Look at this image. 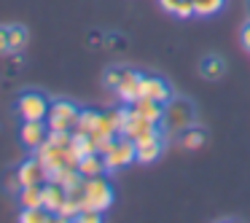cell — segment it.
I'll use <instances>...</instances> for the list:
<instances>
[{
	"instance_id": "cell-1",
	"label": "cell",
	"mask_w": 250,
	"mask_h": 223,
	"mask_svg": "<svg viewBox=\"0 0 250 223\" xmlns=\"http://www.w3.org/2000/svg\"><path fill=\"white\" fill-rule=\"evenodd\" d=\"M33 153L38 156V162L43 164L46 178H49V180H57L62 172L78 167V156L73 153L70 142H54V140L46 137V142L41 148H35Z\"/></svg>"
},
{
	"instance_id": "cell-2",
	"label": "cell",
	"mask_w": 250,
	"mask_h": 223,
	"mask_svg": "<svg viewBox=\"0 0 250 223\" xmlns=\"http://www.w3.org/2000/svg\"><path fill=\"white\" fill-rule=\"evenodd\" d=\"M73 196H78L81 210L105 212V210H110V204H113V185H110V180L105 178V175H97V178H83L81 188H78Z\"/></svg>"
},
{
	"instance_id": "cell-3",
	"label": "cell",
	"mask_w": 250,
	"mask_h": 223,
	"mask_svg": "<svg viewBox=\"0 0 250 223\" xmlns=\"http://www.w3.org/2000/svg\"><path fill=\"white\" fill-rule=\"evenodd\" d=\"M194 124H196L194 105H191L188 100H180L172 94V100L164 105V129H167L169 135H180L183 129H188V126H194Z\"/></svg>"
},
{
	"instance_id": "cell-4",
	"label": "cell",
	"mask_w": 250,
	"mask_h": 223,
	"mask_svg": "<svg viewBox=\"0 0 250 223\" xmlns=\"http://www.w3.org/2000/svg\"><path fill=\"white\" fill-rule=\"evenodd\" d=\"M78 116H81V108L70 100H51L49 116H46V124H49V132H73L78 124Z\"/></svg>"
},
{
	"instance_id": "cell-5",
	"label": "cell",
	"mask_w": 250,
	"mask_h": 223,
	"mask_svg": "<svg viewBox=\"0 0 250 223\" xmlns=\"http://www.w3.org/2000/svg\"><path fill=\"white\" fill-rule=\"evenodd\" d=\"M105 159V167H108V172H116V169H124L129 167V164L137 162V148H135V140H129L126 135H119L113 142H110V148L103 153Z\"/></svg>"
},
{
	"instance_id": "cell-6",
	"label": "cell",
	"mask_w": 250,
	"mask_h": 223,
	"mask_svg": "<svg viewBox=\"0 0 250 223\" xmlns=\"http://www.w3.org/2000/svg\"><path fill=\"white\" fill-rule=\"evenodd\" d=\"M49 108H51V100L43 92H35V89L19 94L17 100V113L22 116V121H46Z\"/></svg>"
},
{
	"instance_id": "cell-7",
	"label": "cell",
	"mask_w": 250,
	"mask_h": 223,
	"mask_svg": "<svg viewBox=\"0 0 250 223\" xmlns=\"http://www.w3.org/2000/svg\"><path fill=\"white\" fill-rule=\"evenodd\" d=\"M135 148H137V162L140 164H153L159 156H162V151H164V132L156 126L153 132L137 137Z\"/></svg>"
},
{
	"instance_id": "cell-8",
	"label": "cell",
	"mask_w": 250,
	"mask_h": 223,
	"mask_svg": "<svg viewBox=\"0 0 250 223\" xmlns=\"http://www.w3.org/2000/svg\"><path fill=\"white\" fill-rule=\"evenodd\" d=\"M140 78H143V73H137V70H129V67H124L119 86L113 89V92H116V97H119V102L132 105V102H137V100H140Z\"/></svg>"
},
{
	"instance_id": "cell-9",
	"label": "cell",
	"mask_w": 250,
	"mask_h": 223,
	"mask_svg": "<svg viewBox=\"0 0 250 223\" xmlns=\"http://www.w3.org/2000/svg\"><path fill=\"white\" fill-rule=\"evenodd\" d=\"M140 97L156 100V102H169L172 100V89L159 76H143L140 78Z\"/></svg>"
},
{
	"instance_id": "cell-10",
	"label": "cell",
	"mask_w": 250,
	"mask_h": 223,
	"mask_svg": "<svg viewBox=\"0 0 250 223\" xmlns=\"http://www.w3.org/2000/svg\"><path fill=\"white\" fill-rule=\"evenodd\" d=\"M17 178H19V183L22 185H41V183H46V169H43V164L38 162V156H27L22 164L17 167Z\"/></svg>"
},
{
	"instance_id": "cell-11",
	"label": "cell",
	"mask_w": 250,
	"mask_h": 223,
	"mask_svg": "<svg viewBox=\"0 0 250 223\" xmlns=\"http://www.w3.org/2000/svg\"><path fill=\"white\" fill-rule=\"evenodd\" d=\"M46 137H49V124H46V121H24L22 129H19V140H22V145L30 148V151L43 145Z\"/></svg>"
},
{
	"instance_id": "cell-12",
	"label": "cell",
	"mask_w": 250,
	"mask_h": 223,
	"mask_svg": "<svg viewBox=\"0 0 250 223\" xmlns=\"http://www.w3.org/2000/svg\"><path fill=\"white\" fill-rule=\"evenodd\" d=\"M159 124H153V121L143 119L140 113H137L132 105H126V119H124V129H121V135H126L129 140H137V137L148 135V132H153Z\"/></svg>"
},
{
	"instance_id": "cell-13",
	"label": "cell",
	"mask_w": 250,
	"mask_h": 223,
	"mask_svg": "<svg viewBox=\"0 0 250 223\" xmlns=\"http://www.w3.org/2000/svg\"><path fill=\"white\" fill-rule=\"evenodd\" d=\"M78 172H81L83 178H97V175H105V172H108V167H105L103 153L94 151V153L81 156V159H78Z\"/></svg>"
},
{
	"instance_id": "cell-14",
	"label": "cell",
	"mask_w": 250,
	"mask_h": 223,
	"mask_svg": "<svg viewBox=\"0 0 250 223\" xmlns=\"http://www.w3.org/2000/svg\"><path fill=\"white\" fill-rule=\"evenodd\" d=\"M65 199H67V191L62 188L60 183H54V180H46L43 183V207L46 210L57 212L62 204H65ZM57 221H60V218H57Z\"/></svg>"
},
{
	"instance_id": "cell-15",
	"label": "cell",
	"mask_w": 250,
	"mask_h": 223,
	"mask_svg": "<svg viewBox=\"0 0 250 223\" xmlns=\"http://www.w3.org/2000/svg\"><path fill=\"white\" fill-rule=\"evenodd\" d=\"M164 105H167V102H156V100L140 97L137 102H132V108H135L143 119L153 121V124H162V121H164Z\"/></svg>"
},
{
	"instance_id": "cell-16",
	"label": "cell",
	"mask_w": 250,
	"mask_h": 223,
	"mask_svg": "<svg viewBox=\"0 0 250 223\" xmlns=\"http://www.w3.org/2000/svg\"><path fill=\"white\" fill-rule=\"evenodd\" d=\"M159 6L175 19H191L194 17V0H159Z\"/></svg>"
},
{
	"instance_id": "cell-17",
	"label": "cell",
	"mask_w": 250,
	"mask_h": 223,
	"mask_svg": "<svg viewBox=\"0 0 250 223\" xmlns=\"http://www.w3.org/2000/svg\"><path fill=\"white\" fill-rule=\"evenodd\" d=\"M199 73H202V78H207V81H221L223 73H226V65H223L221 57L210 54V57H205V60L199 62Z\"/></svg>"
},
{
	"instance_id": "cell-18",
	"label": "cell",
	"mask_w": 250,
	"mask_h": 223,
	"mask_svg": "<svg viewBox=\"0 0 250 223\" xmlns=\"http://www.w3.org/2000/svg\"><path fill=\"white\" fill-rule=\"evenodd\" d=\"M19 204L27 210V207H43V183L41 185H22L19 191Z\"/></svg>"
},
{
	"instance_id": "cell-19",
	"label": "cell",
	"mask_w": 250,
	"mask_h": 223,
	"mask_svg": "<svg viewBox=\"0 0 250 223\" xmlns=\"http://www.w3.org/2000/svg\"><path fill=\"white\" fill-rule=\"evenodd\" d=\"M19 221L22 223H51V221H57V212L46 210V207H27V210L22 207Z\"/></svg>"
},
{
	"instance_id": "cell-20",
	"label": "cell",
	"mask_w": 250,
	"mask_h": 223,
	"mask_svg": "<svg viewBox=\"0 0 250 223\" xmlns=\"http://www.w3.org/2000/svg\"><path fill=\"white\" fill-rule=\"evenodd\" d=\"M205 129L202 126H188V129H183L180 132V145L186 148V151H196V148H202L205 145Z\"/></svg>"
},
{
	"instance_id": "cell-21",
	"label": "cell",
	"mask_w": 250,
	"mask_h": 223,
	"mask_svg": "<svg viewBox=\"0 0 250 223\" xmlns=\"http://www.w3.org/2000/svg\"><path fill=\"white\" fill-rule=\"evenodd\" d=\"M226 8V0H194V17H215Z\"/></svg>"
},
{
	"instance_id": "cell-22",
	"label": "cell",
	"mask_w": 250,
	"mask_h": 223,
	"mask_svg": "<svg viewBox=\"0 0 250 223\" xmlns=\"http://www.w3.org/2000/svg\"><path fill=\"white\" fill-rule=\"evenodd\" d=\"M27 41H30L27 27H22V24H8V46H11V51H22L27 46Z\"/></svg>"
},
{
	"instance_id": "cell-23",
	"label": "cell",
	"mask_w": 250,
	"mask_h": 223,
	"mask_svg": "<svg viewBox=\"0 0 250 223\" xmlns=\"http://www.w3.org/2000/svg\"><path fill=\"white\" fill-rule=\"evenodd\" d=\"M100 124V113L97 110H89V108H81V116H78V124L73 132H86V135H92L94 129H97Z\"/></svg>"
},
{
	"instance_id": "cell-24",
	"label": "cell",
	"mask_w": 250,
	"mask_h": 223,
	"mask_svg": "<svg viewBox=\"0 0 250 223\" xmlns=\"http://www.w3.org/2000/svg\"><path fill=\"white\" fill-rule=\"evenodd\" d=\"M78 212H81V202H78V196L67 194L65 204L57 210V218H60V221H78Z\"/></svg>"
},
{
	"instance_id": "cell-25",
	"label": "cell",
	"mask_w": 250,
	"mask_h": 223,
	"mask_svg": "<svg viewBox=\"0 0 250 223\" xmlns=\"http://www.w3.org/2000/svg\"><path fill=\"white\" fill-rule=\"evenodd\" d=\"M121 73H124V67H108V70H105V86L108 89H116L119 86V81H121Z\"/></svg>"
},
{
	"instance_id": "cell-26",
	"label": "cell",
	"mask_w": 250,
	"mask_h": 223,
	"mask_svg": "<svg viewBox=\"0 0 250 223\" xmlns=\"http://www.w3.org/2000/svg\"><path fill=\"white\" fill-rule=\"evenodd\" d=\"M239 43H242V49L250 54V19L242 24V30H239Z\"/></svg>"
},
{
	"instance_id": "cell-27",
	"label": "cell",
	"mask_w": 250,
	"mask_h": 223,
	"mask_svg": "<svg viewBox=\"0 0 250 223\" xmlns=\"http://www.w3.org/2000/svg\"><path fill=\"white\" fill-rule=\"evenodd\" d=\"M6 191H8V194H19V191H22V183H19L17 172L8 175V180H6Z\"/></svg>"
},
{
	"instance_id": "cell-28",
	"label": "cell",
	"mask_w": 250,
	"mask_h": 223,
	"mask_svg": "<svg viewBox=\"0 0 250 223\" xmlns=\"http://www.w3.org/2000/svg\"><path fill=\"white\" fill-rule=\"evenodd\" d=\"M8 51H11V46H8V27L0 24V54H8Z\"/></svg>"
}]
</instances>
